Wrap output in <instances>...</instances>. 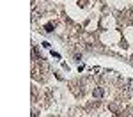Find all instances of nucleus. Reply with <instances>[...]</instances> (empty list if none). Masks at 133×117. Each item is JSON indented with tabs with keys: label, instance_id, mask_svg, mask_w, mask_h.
Masks as SVG:
<instances>
[{
	"label": "nucleus",
	"instance_id": "obj_2",
	"mask_svg": "<svg viewBox=\"0 0 133 117\" xmlns=\"http://www.w3.org/2000/svg\"><path fill=\"white\" fill-rule=\"evenodd\" d=\"M51 30H53V25H51V23H48V25L44 27V32H51Z\"/></svg>",
	"mask_w": 133,
	"mask_h": 117
},
{
	"label": "nucleus",
	"instance_id": "obj_1",
	"mask_svg": "<svg viewBox=\"0 0 133 117\" xmlns=\"http://www.w3.org/2000/svg\"><path fill=\"white\" fill-rule=\"evenodd\" d=\"M92 96H94L96 99H99V98H103V89H101V87H96V89L92 91Z\"/></svg>",
	"mask_w": 133,
	"mask_h": 117
}]
</instances>
